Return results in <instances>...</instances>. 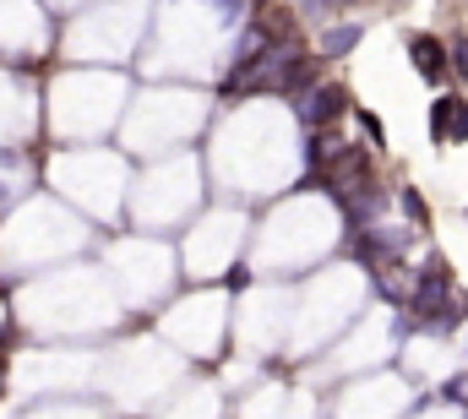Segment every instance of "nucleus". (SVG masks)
I'll use <instances>...</instances> for the list:
<instances>
[{
    "label": "nucleus",
    "instance_id": "1",
    "mask_svg": "<svg viewBox=\"0 0 468 419\" xmlns=\"http://www.w3.org/2000/svg\"><path fill=\"white\" fill-rule=\"evenodd\" d=\"M431 131H436V142H463L468 136V104L463 98H436V104H431Z\"/></svg>",
    "mask_w": 468,
    "mask_h": 419
},
{
    "label": "nucleus",
    "instance_id": "2",
    "mask_svg": "<svg viewBox=\"0 0 468 419\" xmlns=\"http://www.w3.org/2000/svg\"><path fill=\"white\" fill-rule=\"evenodd\" d=\"M409 55H414V65H420V76L442 82V71H447V44H442V38L414 33V38H409Z\"/></svg>",
    "mask_w": 468,
    "mask_h": 419
},
{
    "label": "nucleus",
    "instance_id": "3",
    "mask_svg": "<svg viewBox=\"0 0 468 419\" xmlns=\"http://www.w3.org/2000/svg\"><path fill=\"white\" fill-rule=\"evenodd\" d=\"M344 115V87H316L311 98H305V120L311 125H327V120H338Z\"/></svg>",
    "mask_w": 468,
    "mask_h": 419
},
{
    "label": "nucleus",
    "instance_id": "4",
    "mask_svg": "<svg viewBox=\"0 0 468 419\" xmlns=\"http://www.w3.org/2000/svg\"><path fill=\"white\" fill-rule=\"evenodd\" d=\"M354 38H360V27H333V33L322 38V55H349Z\"/></svg>",
    "mask_w": 468,
    "mask_h": 419
},
{
    "label": "nucleus",
    "instance_id": "5",
    "mask_svg": "<svg viewBox=\"0 0 468 419\" xmlns=\"http://www.w3.org/2000/svg\"><path fill=\"white\" fill-rule=\"evenodd\" d=\"M398 202H403V213H409V218H420V224H425V202H420V196H414V191H403V196H398Z\"/></svg>",
    "mask_w": 468,
    "mask_h": 419
},
{
    "label": "nucleus",
    "instance_id": "6",
    "mask_svg": "<svg viewBox=\"0 0 468 419\" xmlns=\"http://www.w3.org/2000/svg\"><path fill=\"white\" fill-rule=\"evenodd\" d=\"M453 60H458V71L468 76V44H458V49H453Z\"/></svg>",
    "mask_w": 468,
    "mask_h": 419
},
{
    "label": "nucleus",
    "instance_id": "7",
    "mask_svg": "<svg viewBox=\"0 0 468 419\" xmlns=\"http://www.w3.org/2000/svg\"><path fill=\"white\" fill-rule=\"evenodd\" d=\"M305 5H311V11H333L338 0H305Z\"/></svg>",
    "mask_w": 468,
    "mask_h": 419
},
{
    "label": "nucleus",
    "instance_id": "8",
    "mask_svg": "<svg viewBox=\"0 0 468 419\" xmlns=\"http://www.w3.org/2000/svg\"><path fill=\"white\" fill-rule=\"evenodd\" d=\"M0 387H5V360H0Z\"/></svg>",
    "mask_w": 468,
    "mask_h": 419
}]
</instances>
